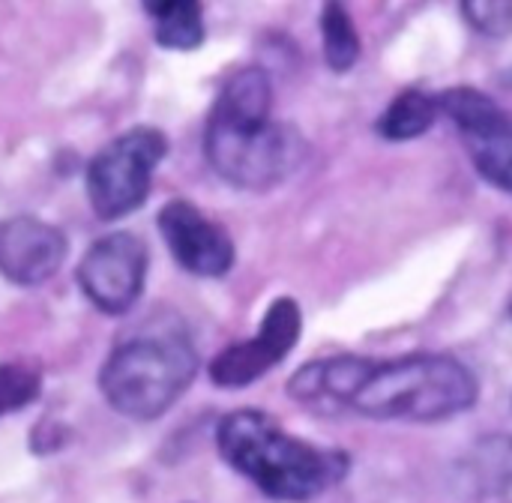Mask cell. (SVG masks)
<instances>
[{
    "instance_id": "cell-1",
    "label": "cell",
    "mask_w": 512,
    "mask_h": 503,
    "mask_svg": "<svg viewBox=\"0 0 512 503\" xmlns=\"http://www.w3.org/2000/svg\"><path fill=\"white\" fill-rule=\"evenodd\" d=\"M222 459L276 501H312L348 474V456L288 435L261 411H234L219 423Z\"/></svg>"
},
{
    "instance_id": "cell-2",
    "label": "cell",
    "mask_w": 512,
    "mask_h": 503,
    "mask_svg": "<svg viewBox=\"0 0 512 503\" xmlns=\"http://www.w3.org/2000/svg\"><path fill=\"white\" fill-rule=\"evenodd\" d=\"M270 99L258 93H219L204 132L213 171L231 186L267 192L288 180L306 159V138L270 117Z\"/></svg>"
},
{
    "instance_id": "cell-3",
    "label": "cell",
    "mask_w": 512,
    "mask_h": 503,
    "mask_svg": "<svg viewBox=\"0 0 512 503\" xmlns=\"http://www.w3.org/2000/svg\"><path fill=\"white\" fill-rule=\"evenodd\" d=\"M477 375L447 354L366 360L348 411L372 420L438 423L477 405Z\"/></svg>"
},
{
    "instance_id": "cell-4",
    "label": "cell",
    "mask_w": 512,
    "mask_h": 503,
    "mask_svg": "<svg viewBox=\"0 0 512 503\" xmlns=\"http://www.w3.org/2000/svg\"><path fill=\"white\" fill-rule=\"evenodd\" d=\"M198 354L183 330H156L120 342L99 372L108 405L132 420L162 417L192 384Z\"/></svg>"
},
{
    "instance_id": "cell-5",
    "label": "cell",
    "mask_w": 512,
    "mask_h": 503,
    "mask_svg": "<svg viewBox=\"0 0 512 503\" xmlns=\"http://www.w3.org/2000/svg\"><path fill=\"white\" fill-rule=\"evenodd\" d=\"M168 153V138L153 126H135L114 138L87 168V195L99 219L111 222L147 201L156 165Z\"/></svg>"
},
{
    "instance_id": "cell-6",
    "label": "cell",
    "mask_w": 512,
    "mask_h": 503,
    "mask_svg": "<svg viewBox=\"0 0 512 503\" xmlns=\"http://www.w3.org/2000/svg\"><path fill=\"white\" fill-rule=\"evenodd\" d=\"M441 114H447L477 171L512 195V114L501 108L492 96L477 87H453L438 96Z\"/></svg>"
},
{
    "instance_id": "cell-7",
    "label": "cell",
    "mask_w": 512,
    "mask_h": 503,
    "mask_svg": "<svg viewBox=\"0 0 512 503\" xmlns=\"http://www.w3.org/2000/svg\"><path fill=\"white\" fill-rule=\"evenodd\" d=\"M300 333H303V312L297 300L291 297L273 300L255 339L231 345L222 354H216V360L210 363V381L222 390H240L255 384L297 348Z\"/></svg>"
},
{
    "instance_id": "cell-8",
    "label": "cell",
    "mask_w": 512,
    "mask_h": 503,
    "mask_svg": "<svg viewBox=\"0 0 512 503\" xmlns=\"http://www.w3.org/2000/svg\"><path fill=\"white\" fill-rule=\"evenodd\" d=\"M147 276V246L129 234L117 231L93 243L78 267V285L87 300L105 315H123L141 297Z\"/></svg>"
},
{
    "instance_id": "cell-9",
    "label": "cell",
    "mask_w": 512,
    "mask_h": 503,
    "mask_svg": "<svg viewBox=\"0 0 512 503\" xmlns=\"http://www.w3.org/2000/svg\"><path fill=\"white\" fill-rule=\"evenodd\" d=\"M159 231L174 261L195 276H225L234 264V243L228 231L210 222L195 204L171 201L159 210Z\"/></svg>"
},
{
    "instance_id": "cell-10",
    "label": "cell",
    "mask_w": 512,
    "mask_h": 503,
    "mask_svg": "<svg viewBox=\"0 0 512 503\" xmlns=\"http://www.w3.org/2000/svg\"><path fill=\"white\" fill-rule=\"evenodd\" d=\"M66 237L60 228L33 219L12 216L0 222V273L15 285H42L66 261Z\"/></svg>"
},
{
    "instance_id": "cell-11",
    "label": "cell",
    "mask_w": 512,
    "mask_h": 503,
    "mask_svg": "<svg viewBox=\"0 0 512 503\" xmlns=\"http://www.w3.org/2000/svg\"><path fill=\"white\" fill-rule=\"evenodd\" d=\"M456 486L465 498H495L512 489V435L480 438L456 468Z\"/></svg>"
},
{
    "instance_id": "cell-12",
    "label": "cell",
    "mask_w": 512,
    "mask_h": 503,
    "mask_svg": "<svg viewBox=\"0 0 512 503\" xmlns=\"http://www.w3.org/2000/svg\"><path fill=\"white\" fill-rule=\"evenodd\" d=\"M438 114H441V105H438L435 96H429L423 90H405L378 117V135L387 138V141L420 138L423 132L432 129Z\"/></svg>"
},
{
    "instance_id": "cell-13",
    "label": "cell",
    "mask_w": 512,
    "mask_h": 503,
    "mask_svg": "<svg viewBox=\"0 0 512 503\" xmlns=\"http://www.w3.org/2000/svg\"><path fill=\"white\" fill-rule=\"evenodd\" d=\"M147 12L156 18V42L174 51H192L204 42V12L195 0L150 3Z\"/></svg>"
},
{
    "instance_id": "cell-14",
    "label": "cell",
    "mask_w": 512,
    "mask_h": 503,
    "mask_svg": "<svg viewBox=\"0 0 512 503\" xmlns=\"http://www.w3.org/2000/svg\"><path fill=\"white\" fill-rule=\"evenodd\" d=\"M321 36L327 66L336 72H348L360 57V33L351 21V12L339 3H327L321 12Z\"/></svg>"
},
{
    "instance_id": "cell-15",
    "label": "cell",
    "mask_w": 512,
    "mask_h": 503,
    "mask_svg": "<svg viewBox=\"0 0 512 503\" xmlns=\"http://www.w3.org/2000/svg\"><path fill=\"white\" fill-rule=\"evenodd\" d=\"M39 396V375L21 363L0 366V417L30 405Z\"/></svg>"
},
{
    "instance_id": "cell-16",
    "label": "cell",
    "mask_w": 512,
    "mask_h": 503,
    "mask_svg": "<svg viewBox=\"0 0 512 503\" xmlns=\"http://www.w3.org/2000/svg\"><path fill=\"white\" fill-rule=\"evenodd\" d=\"M462 15L471 21L474 30H480L486 36H507V33H512L510 0H474V3H462Z\"/></svg>"
},
{
    "instance_id": "cell-17",
    "label": "cell",
    "mask_w": 512,
    "mask_h": 503,
    "mask_svg": "<svg viewBox=\"0 0 512 503\" xmlns=\"http://www.w3.org/2000/svg\"><path fill=\"white\" fill-rule=\"evenodd\" d=\"M510 315H512V303H510Z\"/></svg>"
}]
</instances>
